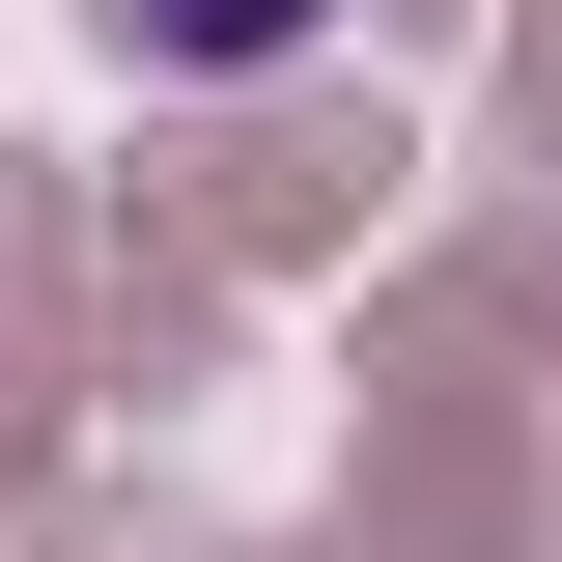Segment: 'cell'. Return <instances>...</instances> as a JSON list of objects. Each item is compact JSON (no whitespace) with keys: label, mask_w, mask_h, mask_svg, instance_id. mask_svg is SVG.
<instances>
[{"label":"cell","mask_w":562,"mask_h":562,"mask_svg":"<svg viewBox=\"0 0 562 562\" xmlns=\"http://www.w3.org/2000/svg\"><path fill=\"white\" fill-rule=\"evenodd\" d=\"M140 57H310V29H338V0H113Z\"/></svg>","instance_id":"cell-1"}]
</instances>
